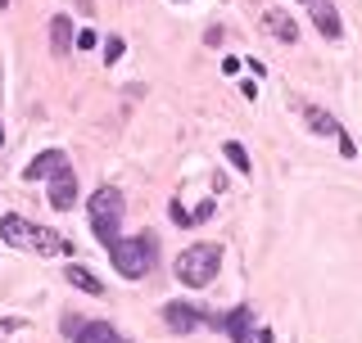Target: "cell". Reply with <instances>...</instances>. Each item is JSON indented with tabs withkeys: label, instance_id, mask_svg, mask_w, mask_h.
Returning <instances> with one entry per match:
<instances>
[{
	"label": "cell",
	"instance_id": "6da1fadb",
	"mask_svg": "<svg viewBox=\"0 0 362 343\" xmlns=\"http://www.w3.org/2000/svg\"><path fill=\"white\" fill-rule=\"evenodd\" d=\"M0 239L5 244H14V248H37V253H73V244L68 239H59L54 231H45V226H32V222H23V217H0Z\"/></svg>",
	"mask_w": 362,
	"mask_h": 343
},
{
	"label": "cell",
	"instance_id": "7a4b0ae2",
	"mask_svg": "<svg viewBox=\"0 0 362 343\" xmlns=\"http://www.w3.org/2000/svg\"><path fill=\"white\" fill-rule=\"evenodd\" d=\"M218 267H222V248L218 244H190L186 253L177 258V280L186 284V289H204V284L218 280Z\"/></svg>",
	"mask_w": 362,
	"mask_h": 343
},
{
	"label": "cell",
	"instance_id": "3957f363",
	"mask_svg": "<svg viewBox=\"0 0 362 343\" xmlns=\"http://www.w3.org/2000/svg\"><path fill=\"white\" fill-rule=\"evenodd\" d=\"M109 258H113V271L127 276V280L150 276V267H154V235L118 239V244H109Z\"/></svg>",
	"mask_w": 362,
	"mask_h": 343
},
{
	"label": "cell",
	"instance_id": "277c9868",
	"mask_svg": "<svg viewBox=\"0 0 362 343\" xmlns=\"http://www.w3.org/2000/svg\"><path fill=\"white\" fill-rule=\"evenodd\" d=\"M90 222H122V208H127V203H122V190L118 186H100L95 194H90Z\"/></svg>",
	"mask_w": 362,
	"mask_h": 343
},
{
	"label": "cell",
	"instance_id": "5b68a950",
	"mask_svg": "<svg viewBox=\"0 0 362 343\" xmlns=\"http://www.w3.org/2000/svg\"><path fill=\"white\" fill-rule=\"evenodd\" d=\"M77 203V176H73V167H64V172H54L50 176V208L54 212H68Z\"/></svg>",
	"mask_w": 362,
	"mask_h": 343
},
{
	"label": "cell",
	"instance_id": "8992f818",
	"mask_svg": "<svg viewBox=\"0 0 362 343\" xmlns=\"http://www.w3.org/2000/svg\"><path fill=\"white\" fill-rule=\"evenodd\" d=\"M308 14H313V23H317V32H322L326 41H339V14H335V5L331 0H308Z\"/></svg>",
	"mask_w": 362,
	"mask_h": 343
},
{
	"label": "cell",
	"instance_id": "52a82bcc",
	"mask_svg": "<svg viewBox=\"0 0 362 343\" xmlns=\"http://www.w3.org/2000/svg\"><path fill=\"white\" fill-rule=\"evenodd\" d=\"M303 118L313 122V131H326V136H335V140H339V154H344V158H354V154H358V150H354V140H349V136L339 131V122H335V118H326L322 109H303Z\"/></svg>",
	"mask_w": 362,
	"mask_h": 343
},
{
	"label": "cell",
	"instance_id": "ba28073f",
	"mask_svg": "<svg viewBox=\"0 0 362 343\" xmlns=\"http://www.w3.org/2000/svg\"><path fill=\"white\" fill-rule=\"evenodd\" d=\"M163 321H168V330H177V335H190V330H199L204 316L190 303H168L163 307Z\"/></svg>",
	"mask_w": 362,
	"mask_h": 343
},
{
	"label": "cell",
	"instance_id": "9c48e42d",
	"mask_svg": "<svg viewBox=\"0 0 362 343\" xmlns=\"http://www.w3.org/2000/svg\"><path fill=\"white\" fill-rule=\"evenodd\" d=\"M218 325L231 335V343H254V316H249V307H235V312H226Z\"/></svg>",
	"mask_w": 362,
	"mask_h": 343
},
{
	"label": "cell",
	"instance_id": "30bf717a",
	"mask_svg": "<svg viewBox=\"0 0 362 343\" xmlns=\"http://www.w3.org/2000/svg\"><path fill=\"white\" fill-rule=\"evenodd\" d=\"M64 167H68V154L64 150H45V154H37L28 163L23 176H28V181H41V176H54V172H64Z\"/></svg>",
	"mask_w": 362,
	"mask_h": 343
},
{
	"label": "cell",
	"instance_id": "8fae6325",
	"mask_svg": "<svg viewBox=\"0 0 362 343\" xmlns=\"http://www.w3.org/2000/svg\"><path fill=\"white\" fill-rule=\"evenodd\" d=\"M73 343H132L127 335H118L109 321H86L82 330L73 335Z\"/></svg>",
	"mask_w": 362,
	"mask_h": 343
},
{
	"label": "cell",
	"instance_id": "7c38bea8",
	"mask_svg": "<svg viewBox=\"0 0 362 343\" xmlns=\"http://www.w3.org/2000/svg\"><path fill=\"white\" fill-rule=\"evenodd\" d=\"M263 28H267L276 41H286V45L299 41V28H294V18L286 14V9H267V14H263Z\"/></svg>",
	"mask_w": 362,
	"mask_h": 343
},
{
	"label": "cell",
	"instance_id": "4fadbf2b",
	"mask_svg": "<svg viewBox=\"0 0 362 343\" xmlns=\"http://www.w3.org/2000/svg\"><path fill=\"white\" fill-rule=\"evenodd\" d=\"M73 23H68V14H54L50 18V50L54 54H68V50H73Z\"/></svg>",
	"mask_w": 362,
	"mask_h": 343
},
{
	"label": "cell",
	"instance_id": "5bb4252c",
	"mask_svg": "<svg viewBox=\"0 0 362 343\" xmlns=\"http://www.w3.org/2000/svg\"><path fill=\"white\" fill-rule=\"evenodd\" d=\"M68 284H73V289H82V294H90V299H100V294H105V284L90 276L86 267H77V262H68Z\"/></svg>",
	"mask_w": 362,
	"mask_h": 343
},
{
	"label": "cell",
	"instance_id": "9a60e30c",
	"mask_svg": "<svg viewBox=\"0 0 362 343\" xmlns=\"http://www.w3.org/2000/svg\"><path fill=\"white\" fill-rule=\"evenodd\" d=\"M222 154H226V163H231L235 172H254V167H249V154H245V145H240V140H226V145H222Z\"/></svg>",
	"mask_w": 362,
	"mask_h": 343
},
{
	"label": "cell",
	"instance_id": "2e32d148",
	"mask_svg": "<svg viewBox=\"0 0 362 343\" xmlns=\"http://www.w3.org/2000/svg\"><path fill=\"white\" fill-rule=\"evenodd\" d=\"M118 59H122V41L109 37V45H105V64H118Z\"/></svg>",
	"mask_w": 362,
	"mask_h": 343
},
{
	"label": "cell",
	"instance_id": "e0dca14e",
	"mask_svg": "<svg viewBox=\"0 0 362 343\" xmlns=\"http://www.w3.org/2000/svg\"><path fill=\"white\" fill-rule=\"evenodd\" d=\"M173 222H177V226H195V212H186L181 203H173Z\"/></svg>",
	"mask_w": 362,
	"mask_h": 343
},
{
	"label": "cell",
	"instance_id": "ac0fdd59",
	"mask_svg": "<svg viewBox=\"0 0 362 343\" xmlns=\"http://www.w3.org/2000/svg\"><path fill=\"white\" fill-rule=\"evenodd\" d=\"M95 45H100L95 32H77V50H95Z\"/></svg>",
	"mask_w": 362,
	"mask_h": 343
},
{
	"label": "cell",
	"instance_id": "d6986e66",
	"mask_svg": "<svg viewBox=\"0 0 362 343\" xmlns=\"http://www.w3.org/2000/svg\"><path fill=\"white\" fill-rule=\"evenodd\" d=\"M82 325H86L82 316H64V335H68V339H73V335H77V330H82Z\"/></svg>",
	"mask_w": 362,
	"mask_h": 343
},
{
	"label": "cell",
	"instance_id": "ffe728a7",
	"mask_svg": "<svg viewBox=\"0 0 362 343\" xmlns=\"http://www.w3.org/2000/svg\"><path fill=\"white\" fill-rule=\"evenodd\" d=\"M0 5H9V0H0Z\"/></svg>",
	"mask_w": 362,
	"mask_h": 343
},
{
	"label": "cell",
	"instance_id": "44dd1931",
	"mask_svg": "<svg viewBox=\"0 0 362 343\" xmlns=\"http://www.w3.org/2000/svg\"><path fill=\"white\" fill-rule=\"evenodd\" d=\"M0 140H5V131H0Z\"/></svg>",
	"mask_w": 362,
	"mask_h": 343
},
{
	"label": "cell",
	"instance_id": "7402d4cb",
	"mask_svg": "<svg viewBox=\"0 0 362 343\" xmlns=\"http://www.w3.org/2000/svg\"><path fill=\"white\" fill-rule=\"evenodd\" d=\"M303 5H308V0H303Z\"/></svg>",
	"mask_w": 362,
	"mask_h": 343
}]
</instances>
